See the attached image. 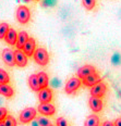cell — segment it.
Wrapping results in <instances>:
<instances>
[{"label": "cell", "instance_id": "obj_1", "mask_svg": "<svg viewBox=\"0 0 121 126\" xmlns=\"http://www.w3.org/2000/svg\"><path fill=\"white\" fill-rule=\"evenodd\" d=\"M33 57H34L35 62L37 63V64L41 65V66L47 65L49 62V54L45 48H37L35 50V52H34Z\"/></svg>", "mask_w": 121, "mask_h": 126}, {"label": "cell", "instance_id": "obj_2", "mask_svg": "<svg viewBox=\"0 0 121 126\" xmlns=\"http://www.w3.org/2000/svg\"><path fill=\"white\" fill-rule=\"evenodd\" d=\"M17 20L19 21L21 24H26L31 19V11L27 7L25 6H20L17 10Z\"/></svg>", "mask_w": 121, "mask_h": 126}, {"label": "cell", "instance_id": "obj_3", "mask_svg": "<svg viewBox=\"0 0 121 126\" xmlns=\"http://www.w3.org/2000/svg\"><path fill=\"white\" fill-rule=\"evenodd\" d=\"M36 117V110L34 108H26L20 113V121L23 124H27V123L32 122Z\"/></svg>", "mask_w": 121, "mask_h": 126}, {"label": "cell", "instance_id": "obj_4", "mask_svg": "<svg viewBox=\"0 0 121 126\" xmlns=\"http://www.w3.org/2000/svg\"><path fill=\"white\" fill-rule=\"evenodd\" d=\"M81 84H82V80H81V78L79 77H72L70 78L69 80L67 82V84H65V93H67L68 94H73L75 90H78L79 88H80Z\"/></svg>", "mask_w": 121, "mask_h": 126}, {"label": "cell", "instance_id": "obj_5", "mask_svg": "<svg viewBox=\"0 0 121 126\" xmlns=\"http://www.w3.org/2000/svg\"><path fill=\"white\" fill-rule=\"evenodd\" d=\"M107 91V86L105 83H102L101 80L99 83H97L96 85H94L93 87H91V94L92 97H97V98H102L105 96Z\"/></svg>", "mask_w": 121, "mask_h": 126}, {"label": "cell", "instance_id": "obj_6", "mask_svg": "<svg viewBox=\"0 0 121 126\" xmlns=\"http://www.w3.org/2000/svg\"><path fill=\"white\" fill-rule=\"evenodd\" d=\"M2 60L9 66H14L15 65V56L14 51L9 48H6L2 51Z\"/></svg>", "mask_w": 121, "mask_h": 126}, {"label": "cell", "instance_id": "obj_7", "mask_svg": "<svg viewBox=\"0 0 121 126\" xmlns=\"http://www.w3.org/2000/svg\"><path fill=\"white\" fill-rule=\"evenodd\" d=\"M15 56V65L20 67H24L27 64V56L25 54V52L22 49H18L14 51Z\"/></svg>", "mask_w": 121, "mask_h": 126}, {"label": "cell", "instance_id": "obj_8", "mask_svg": "<svg viewBox=\"0 0 121 126\" xmlns=\"http://www.w3.org/2000/svg\"><path fill=\"white\" fill-rule=\"evenodd\" d=\"M38 112L43 115H47V116H50L54 115L56 112V108L54 104H51L50 102H47V103H40L38 106Z\"/></svg>", "mask_w": 121, "mask_h": 126}, {"label": "cell", "instance_id": "obj_9", "mask_svg": "<svg viewBox=\"0 0 121 126\" xmlns=\"http://www.w3.org/2000/svg\"><path fill=\"white\" fill-rule=\"evenodd\" d=\"M101 76H99L97 73H92L91 75L86 76V77H84L82 79V84L84 86H86V87H93L94 85H96L97 83L101 82Z\"/></svg>", "mask_w": 121, "mask_h": 126}, {"label": "cell", "instance_id": "obj_10", "mask_svg": "<svg viewBox=\"0 0 121 126\" xmlns=\"http://www.w3.org/2000/svg\"><path fill=\"white\" fill-rule=\"evenodd\" d=\"M22 50L25 52V54L27 57H33L34 52H35V50H36V41H35V39H34L33 37L28 38V40L26 41V44L24 45V47H23Z\"/></svg>", "mask_w": 121, "mask_h": 126}, {"label": "cell", "instance_id": "obj_11", "mask_svg": "<svg viewBox=\"0 0 121 126\" xmlns=\"http://www.w3.org/2000/svg\"><path fill=\"white\" fill-rule=\"evenodd\" d=\"M38 99L40 101V103H47L50 102L52 99V91L49 88H41L38 91Z\"/></svg>", "mask_w": 121, "mask_h": 126}, {"label": "cell", "instance_id": "obj_12", "mask_svg": "<svg viewBox=\"0 0 121 126\" xmlns=\"http://www.w3.org/2000/svg\"><path fill=\"white\" fill-rule=\"evenodd\" d=\"M88 106L91 108L92 111H94L95 113H97V112H101L102 110V101H101V98L91 97L88 100Z\"/></svg>", "mask_w": 121, "mask_h": 126}, {"label": "cell", "instance_id": "obj_13", "mask_svg": "<svg viewBox=\"0 0 121 126\" xmlns=\"http://www.w3.org/2000/svg\"><path fill=\"white\" fill-rule=\"evenodd\" d=\"M95 72H96V69L93 65H83L78 71V77L83 79L84 77H86V76L91 75L92 73H95Z\"/></svg>", "mask_w": 121, "mask_h": 126}, {"label": "cell", "instance_id": "obj_14", "mask_svg": "<svg viewBox=\"0 0 121 126\" xmlns=\"http://www.w3.org/2000/svg\"><path fill=\"white\" fill-rule=\"evenodd\" d=\"M17 39H18V33L15 32V30L10 28V30L8 31V33H7L6 38H4L6 43L11 45V46H14V45H17Z\"/></svg>", "mask_w": 121, "mask_h": 126}, {"label": "cell", "instance_id": "obj_15", "mask_svg": "<svg viewBox=\"0 0 121 126\" xmlns=\"http://www.w3.org/2000/svg\"><path fill=\"white\" fill-rule=\"evenodd\" d=\"M28 85H30V87L33 91H39L40 90L41 87H40V85H39L37 74H32L30 77H28Z\"/></svg>", "mask_w": 121, "mask_h": 126}, {"label": "cell", "instance_id": "obj_16", "mask_svg": "<svg viewBox=\"0 0 121 126\" xmlns=\"http://www.w3.org/2000/svg\"><path fill=\"white\" fill-rule=\"evenodd\" d=\"M28 35L27 33L24 31L20 32L19 34H18V39H17V47L18 49H23V47H24V45L26 44V41L28 40Z\"/></svg>", "mask_w": 121, "mask_h": 126}, {"label": "cell", "instance_id": "obj_17", "mask_svg": "<svg viewBox=\"0 0 121 126\" xmlns=\"http://www.w3.org/2000/svg\"><path fill=\"white\" fill-rule=\"evenodd\" d=\"M13 94H14V91L9 84H0V94L7 97V98H11Z\"/></svg>", "mask_w": 121, "mask_h": 126}, {"label": "cell", "instance_id": "obj_18", "mask_svg": "<svg viewBox=\"0 0 121 126\" xmlns=\"http://www.w3.org/2000/svg\"><path fill=\"white\" fill-rule=\"evenodd\" d=\"M37 77H38V82H39V85H40L41 88H46L49 84V79H48V75L46 74L45 72H39L37 74Z\"/></svg>", "mask_w": 121, "mask_h": 126}, {"label": "cell", "instance_id": "obj_19", "mask_svg": "<svg viewBox=\"0 0 121 126\" xmlns=\"http://www.w3.org/2000/svg\"><path fill=\"white\" fill-rule=\"evenodd\" d=\"M99 125V119L97 115H89L85 120L84 126H98Z\"/></svg>", "mask_w": 121, "mask_h": 126}, {"label": "cell", "instance_id": "obj_20", "mask_svg": "<svg viewBox=\"0 0 121 126\" xmlns=\"http://www.w3.org/2000/svg\"><path fill=\"white\" fill-rule=\"evenodd\" d=\"M10 30L9 24L8 23H0V39H4L7 36L8 31Z\"/></svg>", "mask_w": 121, "mask_h": 126}, {"label": "cell", "instance_id": "obj_21", "mask_svg": "<svg viewBox=\"0 0 121 126\" xmlns=\"http://www.w3.org/2000/svg\"><path fill=\"white\" fill-rule=\"evenodd\" d=\"M10 82L9 74L4 70L0 69V84H8Z\"/></svg>", "mask_w": 121, "mask_h": 126}, {"label": "cell", "instance_id": "obj_22", "mask_svg": "<svg viewBox=\"0 0 121 126\" xmlns=\"http://www.w3.org/2000/svg\"><path fill=\"white\" fill-rule=\"evenodd\" d=\"M82 3L86 10H93L96 6V0H82Z\"/></svg>", "mask_w": 121, "mask_h": 126}, {"label": "cell", "instance_id": "obj_23", "mask_svg": "<svg viewBox=\"0 0 121 126\" xmlns=\"http://www.w3.org/2000/svg\"><path fill=\"white\" fill-rule=\"evenodd\" d=\"M37 121L39 123V125L40 126H54L51 124V122L49 121L47 117H44V116H38L37 117Z\"/></svg>", "mask_w": 121, "mask_h": 126}, {"label": "cell", "instance_id": "obj_24", "mask_svg": "<svg viewBox=\"0 0 121 126\" xmlns=\"http://www.w3.org/2000/svg\"><path fill=\"white\" fill-rule=\"evenodd\" d=\"M4 123L7 126H18L15 119L13 116H10V115H7V117L4 119Z\"/></svg>", "mask_w": 121, "mask_h": 126}, {"label": "cell", "instance_id": "obj_25", "mask_svg": "<svg viewBox=\"0 0 121 126\" xmlns=\"http://www.w3.org/2000/svg\"><path fill=\"white\" fill-rule=\"evenodd\" d=\"M56 125L57 126H69L68 125V122L65 121V119H63V117H59V119H57Z\"/></svg>", "mask_w": 121, "mask_h": 126}, {"label": "cell", "instance_id": "obj_26", "mask_svg": "<svg viewBox=\"0 0 121 126\" xmlns=\"http://www.w3.org/2000/svg\"><path fill=\"white\" fill-rule=\"evenodd\" d=\"M7 114H8V112H7L6 108H0V122L4 121V119L7 117Z\"/></svg>", "mask_w": 121, "mask_h": 126}, {"label": "cell", "instance_id": "obj_27", "mask_svg": "<svg viewBox=\"0 0 121 126\" xmlns=\"http://www.w3.org/2000/svg\"><path fill=\"white\" fill-rule=\"evenodd\" d=\"M56 3V0H44V2H43V4L45 7H47V6H54V4Z\"/></svg>", "mask_w": 121, "mask_h": 126}, {"label": "cell", "instance_id": "obj_28", "mask_svg": "<svg viewBox=\"0 0 121 126\" xmlns=\"http://www.w3.org/2000/svg\"><path fill=\"white\" fill-rule=\"evenodd\" d=\"M120 59H121V58H120L119 54H115L114 58H112V60H114V62H115V63H118V62H119V60H120Z\"/></svg>", "mask_w": 121, "mask_h": 126}, {"label": "cell", "instance_id": "obj_29", "mask_svg": "<svg viewBox=\"0 0 121 126\" xmlns=\"http://www.w3.org/2000/svg\"><path fill=\"white\" fill-rule=\"evenodd\" d=\"M101 126H115V124L114 123H111V122H109V121H106V122L102 123Z\"/></svg>", "mask_w": 121, "mask_h": 126}, {"label": "cell", "instance_id": "obj_30", "mask_svg": "<svg viewBox=\"0 0 121 126\" xmlns=\"http://www.w3.org/2000/svg\"><path fill=\"white\" fill-rule=\"evenodd\" d=\"M115 126H121V119H117L115 121Z\"/></svg>", "mask_w": 121, "mask_h": 126}, {"label": "cell", "instance_id": "obj_31", "mask_svg": "<svg viewBox=\"0 0 121 126\" xmlns=\"http://www.w3.org/2000/svg\"><path fill=\"white\" fill-rule=\"evenodd\" d=\"M32 126H40V125H39V123H38V121H37V120H36V121H34V120H33Z\"/></svg>", "mask_w": 121, "mask_h": 126}, {"label": "cell", "instance_id": "obj_32", "mask_svg": "<svg viewBox=\"0 0 121 126\" xmlns=\"http://www.w3.org/2000/svg\"><path fill=\"white\" fill-rule=\"evenodd\" d=\"M0 126H7L6 123H4V121H1V122H0Z\"/></svg>", "mask_w": 121, "mask_h": 126}, {"label": "cell", "instance_id": "obj_33", "mask_svg": "<svg viewBox=\"0 0 121 126\" xmlns=\"http://www.w3.org/2000/svg\"><path fill=\"white\" fill-rule=\"evenodd\" d=\"M37 1H39V0H37Z\"/></svg>", "mask_w": 121, "mask_h": 126}]
</instances>
